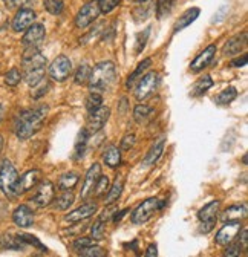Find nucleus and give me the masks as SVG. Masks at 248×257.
I'll return each instance as SVG.
<instances>
[{
  "instance_id": "22",
  "label": "nucleus",
  "mask_w": 248,
  "mask_h": 257,
  "mask_svg": "<svg viewBox=\"0 0 248 257\" xmlns=\"http://www.w3.org/2000/svg\"><path fill=\"white\" fill-rule=\"evenodd\" d=\"M0 246L5 249H16L20 251L26 246L25 240L22 239L20 234H13V233H5L0 236Z\"/></svg>"
},
{
  "instance_id": "34",
  "label": "nucleus",
  "mask_w": 248,
  "mask_h": 257,
  "mask_svg": "<svg viewBox=\"0 0 248 257\" xmlns=\"http://www.w3.org/2000/svg\"><path fill=\"white\" fill-rule=\"evenodd\" d=\"M74 204V195L71 191H65L63 195L58 196L54 202V207L57 210H68Z\"/></svg>"
},
{
  "instance_id": "12",
  "label": "nucleus",
  "mask_w": 248,
  "mask_h": 257,
  "mask_svg": "<svg viewBox=\"0 0 248 257\" xmlns=\"http://www.w3.org/2000/svg\"><path fill=\"white\" fill-rule=\"evenodd\" d=\"M242 230V225L239 220H230V222H225L224 227L218 231L216 234V243L221 245V246H225L228 243H231L236 236L239 234V231Z\"/></svg>"
},
{
  "instance_id": "54",
  "label": "nucleus",
  "mask_w": 248,
  "mask_h": 257,
  "mask_svg": "<svg viewBox=\"0 0 248 257\" xmlns=\"http://www.w3.org/2000/svg\"><path fill=\"white\" fill-rule=\"evenodd\" d=\"M2 116H4V107L0 106V119H2Z\"/></svg>"
},
{
  "instance_id": "46",
  "label": "nucleus",
  "mask_w": 248,
  "mask_h": 257,
  "mask_svg": "<svg viewBox=\"0 0 248 257\" xmlns=\"http://www.w3.org/2000/svg\"><path fill=\"white\" fill-rule=\"evenodd\" d=\"M227 248H225V251H224V255H228V257H233V255H239L240 254V251H242V246L239 245V243H228V245H225Z\"/></svg>"
},
{
  "instance_id": "38",
  "label": "nucleus",
  "mask_w": 248,
  "mask_h": 257,
  "mask_svg": "<svg viewBox=\"0 0 248 257\" xmlns=\"http://www.w3.org/2000/svg\"><path fill=\"white\" fill-rule=\"evenodd\" d=\"M90 66L89 64H81V66L78 68L77 74H75V83L77 84H86L89 81V77H90Z\"/></svg>"
},
{
  "instance_id": "51",
  "label": "nucleus",
  "mask_w": 248,
  "mask_h": 257,
  "mask_svg": "<svg viewBox=\"0 0 248 257\" xmlns=\"http://www.w3.org/2000/svg\"><path fill=\"white\" fill-rule=\"evenodd\" d=\"M146 255H147V257H155V255H158V248H157V245H150V246L147 248V251H146Z\"/></svg>"
},
{
  "instance_id": "53",
  "label": "nucleus",
  "mask_w": 248,
  "mask_h": 257,
  "mask_svg": "<svg viewBox=\"0 0 248 257\" xmlns=\"http://www.w3.org/2000/svg\"><path fill=\"white\" fill-rule=\"evenodd\" d=\"M2 149H4V138L0 137V153H2Z\"/></svg>"
},
{
  "instance_id": "19",
  "label": "nucleus",
  "mask_w": 248,
  "mask_h": 257,
  "mask_svg": "<svg viewBox=\"0 0 248 257\" xmlns=\"http://www.w3.org/2000/svg\"><path fill=\"white\" fill-rule=\"evenodd\" d=\"M95 211H97V204L89 202V204H84V205H81L80 208L71 211V213L66 216V220H68V222H81V220H84V219H89Z\"/></svg>"
},
{
  "instance_id": "27",
  "label": "nucleus",
  "mask_w": 248,
  "mask_h": 257,
  "mask_svg": "<svg viewBox=\"0 0 248 257\" xmlns=\"http://www.w3.org/2000/svg\"><path fill=\"white\" fill-rule=\"evenodd\" d=\"M122 185H124V181L121 176H116V179L113 181L110 190L107 191V198H106V204L107 205H112L115 201H118V198L121 196V191H122Z\"/></svg>"
},
{
  "instance_id": "39",
  "label": "nucleus",
  "mask_w": 248,
  "mask_h": 257,
  "mask_svg": "<svg viewBox=\"0 0 248 257\" xmlns=\"http://www.w3.org/2000/svg\"><path fill=\"white\" fill-rule=\"evenodd\" d=\"M107 187H109V178L107 176H100L97 184H95V188H94V193H92V196L101 198L107 191Z\"/></svg>"
},
{
  "instance_id": "15",
  "label": "nucleus",
  "mask_w": 248,
  "mask_h": 257,
  "mask_svg": "<svg viewBox=\"0 0 248 257\" xmlns=\"http://www.w3.org/2000/svg\"><path fill=\"white\" fill-rule=\"evenodd\" d=\"M101 176V166L100 164H94L86 173L84 182H83V188H81V198L83 199H89L94 193L95 184L98 181V178Z\"/></svg>"
},
{
  "instance_id": "4",
  "label": "nucleus",
  "mask_w": 248,
  "mask_h": 257,
  "mask_svg": "<svg viewBox=\"0 0 248 257\" xmlns=\"http://www.w3.org/2000/svg\"><path fill=\"white\" fill-rule=\"evenodd\" d=\"M163 207H164L163 201H160L157 198H150V199L144 201L141 205H138V208L132 213V222L137 225L146 223L147 220H150L153 217L155 213H158Z\"/></svg>"
},
{
  "instance_id": "37",
  "label": "nucleus",
  "mask_w": 248,
  "mask_h": 257,
  "mask_svg": "<svg viewBox=\"0 0 248 257\" xmlns=\"http://www.w3.org/2000/svg\"><path fill=\"white\" fill-rule=\"evenodd\" d=\"M78 254L83 255V257H103L106 254V251L103 248H100V246H95V243H94V245L80 248L78 249Z\"/></svg>"
},
{
  "instance_id": "18",
  "label": "nucleus",
  "mask_w": 248,
  "mask_h": 257,
  "mask_svg": "<svg viewBox=\"0 0 248 257\" xmlns=\"http://www.w3.org/2000/svg\"><path fill=\"white\" fill-rule=\"evenodd\" d=\"M214 54H216V46H214V45H210L208 48H205V49L193 60V63L190 64V71H192V72H199V71H202L204 68H207L208 64L211 63Z\"/></svg>"
},
{
  "instance_id": "30",
  "label": "nucleus",
  "mask_w": 248,
  "mask_h": 257,
  "mask_svg": "<svg viewBox=\"0 0 248 257\" xmlns=\"http://www.w3.org/2000/svg\"><path fill=\"white\" fill-rule=\"evenodd\" d=\"M80 181V176L77 173H66L60 178L58 181V188L63 191H71Z\"/></svg>"
},
{
  "instance_id": "28",
  "label": "nucleus",
  "mask_w": 248,
  "mask_h": 257,
  "mask_svg": "<svg viewBox=\"0 0 248 257\" xmlns=\"http://www.w3.org/2000/svg\"><path fill=\"white\" fill-rule=\"evenodd\" d=\"M153 112L155 110L150 106H147V104H138L135 107V110H134V118H135V121L138 124H146L152 118Z\"/></svg>"
},
{
  "instance_id": "50",
  "label": "nucleus",
  "mask_w": 248,
  "mask_h": 257,
  "mask_svg": "<svg viewBox=\"0 0 248 257\" xmlns=\"http://www.w3.org/2000/svg\"><path fill=\"white\" fill-rule=\"evenodd\" d=\"M246 61H248V57L246 55H242L239 58L231 60V66L233 68H242V66H245V64H246Z\"/></svg>"
},
{
  "instance_id": "48",
  "label": "nucleus",
  "mask_w": 248,
  "mask_h": 257,
  "mask_svg": "<svg viewBox=\"0 0 248 257\" xmlns=\"http://www.w3.org/2000/svg\"><path fill=\"white\" fill-rule=\"evenodd\" d=\"M89 245H94V239H89V237H80L74 242V248L75 249H80V248H84V246H89Z\"/></svg>"
},
{
  "instance_id": "21",
  "label": "nucleus",
  "mask_w": 248,
  "mask_h": 257,
  "mask_svg": "<svg viewBox=\"0 0 248 257\" xmlns=\"http://www.w3.org/2000/svg\"><path fill=\"white\" fill-rule=\"evenodd\" d=\"M245 46H246V32H242V34H239V36L230 39V40L225 43L222 52H224V55H236V54H239Z\"/></svg>"
},
{
  "instance_id": "29",
  "label": "nucleus",
  "mask_w": 248,
  "mask_h": 257,
  "mask_svg": "<svg viewBox=\"0 0 248 257\" xmlns=\"http://www.w3.org/2000/svg\"><path fill=\"white\" fill-rule=\"evenodd\" d=\"M86 147H87V131H86V128H83V131H80V134L77 137V141H75L74 158L75 159H81L84 156Z\"/></svg>"
},
{
  "instance_id": "33",
  "label": "nucleus",
  "mask_w": 248,
  "mask_h": 257,
  "mask_svg": "<svg viewBox=\"0 0 248 257\" xmlns=\"http://www.w3.org/2000/svg\"><path fill=\"white\" fill-rule=\"evenodd\" d=\"M237 96V90L234 87H227L225 90H222L218 96H216V104H221V106H225L228 103H231L234 98Z\"/></svg>"
},
{
  "instance_id": "16",
  "label": "nucleus",
  "mask_w": 248,
  "mask_h": 257,
  "mask_svg": "<svg viewBox=\"0 0 248 257\" xmlns=\"http://www.w3.org/2000/svg\"><path fill=\"white\" fill-rule=\"evenodd\" d=\"M36 20V13L31 8H20L13 19V29L20 32L26 31Z\"/></svg>"
},
{
  "instance_id": "23",
  "label": "nucleus",
  "mask_w": 248,
  "mask_h": 257,
  "mask_svg": "<svg viewBox=\"0 0 248 257\" xmlns=\"http://www.w3.org/2000/svg\"><path fill=\"white\" fill-rule=\"evenodd\" d=\"M199 14H201V10L199 8H189L187 11H185L178 20H176V23H175V26H173V32L176 34V32H179V31H182L184 28H187L189 25H192L198 17H199Z\"/></svg>"
},
{
  "instance_id": "3",
  "label": "nucleus",
  "mask_w": 248,
  "mask_h": 257,
  "mask_svg": "<svg viewBox=\"0 0 248 257\" xmlns=\"http://www.w3.org/2000/svg\"><path fill=\"white\" fill-rule=\"evenodd\" d=\"M116 80V71L113 63L110 61H101L97 66L90 71V77H89V87L90 92H100V90H106L109 89Z\"/></svg>"
},
{
  "instance_id": "47",
  "label": "nucleus",
  "mask_w": 248,
  "mask_h": 257,
  "mask_svg": "<svg viewBox=\"0 0 248 257\" xmlns=\"http://www.w3.org/2000/svg\"><path fill=\"white\" fill-rule=\"evenodd\" d=\"M134 144H135V135L134 134L126 135V137L122 138V141H121V149L122 150H129Z\"/></svg>"
},
{
  "instance_id": "25",
  "label": "nucleus",
  "mask_w": 248,
  "mask_h": 257,
  "mask_svg": "<svg viewBox=\"0 0 248 257\" xmlns=\"http://www.w3.org/2000/svg\"><path fill=\"white\" fill-rule=\"evenodd\" d=\"M103 159H104L106 166H109L110 169L118 167V166H119V163H121V152H119V149H118V147H115V146L107 147V150L104 152Z\"/></svg>"
},
{
  "instance_id": "5",
  "label": "nucleus",
  "mask_w": 248,
  "mask_h": 257,
  "mask_svg": "<svg viewBox=\"0 0 248 257\" xmlns=\"http://www.w3.org/2000/svg\"><path fill=\"white\" fill-rule=\"evenodd\" d=\"M219 205H221L219 201H213L198 211V219L201 222V228H199L201 233L207 234L213 230V227L216 225V220H218Z\"/></svg>"
},
{
  "instance_id": "41",
  "label": "nucleus",
  "mask_w": 248,
  "mask_h": 257,
  "mask_svg": "<svg viewBox=\"0 0 248 257\" xmlns=\"http://www.w3.org/2000/svg\"><path fill=\"white\" fill-rule=\"evenodd\" d=\"M20 80H22V74H20V71H19L17 68H13V69L8 71V74L5 75V83H7L8 86H11V87L17 86V84L20 83Z\"/></svg>"
},
{
  "instance_id": "24",
  "label": "nucleus",
  "mask_w": 248,
  "mask_h": 257,
  "mask_svg": "<svg viewBox=\"0 0 248 257\" xmlns=\"http://www.w3.org/2000/svg\"><path fill=\"white\" fill-rule=\"evenodd\" d=\"M246 213H248V210H246V205H245V204H242V205H233V207H228V208L222 213L221 219H222L224 222L240 220V219H245V217H246Z\"/></svg>"
},
{
  "instance_id": "14",
  "label": "nucleus",
  "mask_w": 248,
  "mask_h": 257,
  "mask_svg": "<svg viewBox=\"0 0 248 257\" xmlns=\"http://www.w3.org/2000/svg\"><path fill=\"white\" fill-rule=\"evenodd\" d=\"M40 185L37 187V191L36 195L33 196V201L37 207H46L52 202L54 199V184L51 181H43V182H39Z\"/></svg>"
},
{
  "instance_id": "36",
  "label": "nucleus",
  "mask_w": 248,
  "mask_h": 257,
  "mask_svg": "<svg viewBox=\"0 0 248 257\" xmlns=\"http://www.w3.org/2000/svg\"><path fill=\"white\" fill-rule=\"evenodd\" d=\"M45 8L48 13H51L52 16H58L63 13L65 10V4H63V0H45Z\"/></svg>"
},
{
  "instance_id": "6",
  "label": "nucleus",
  "mask_w": 248,
  "mask_h": 257,
  "mask_svg": "<svg viewBox=\"0 0 248 257\" xmlns=\"http://www.w3.org/2000/svg\"><path fill=\"white\" fill-rule=\"evenodd\" d=\"M17 179H19V175L14 166L10 161H4L2 169H0V190H2L8 198L16 196L14 187H16Z\"/></svg>"
},
{
  "instance_id": "52",
  "label": "nucleus",
  "mask_w": 248,
  "mask_h": 257,
  "mask_svg": "<svg viewBox=\"0 0 248 257\" xmlns=\"http://www.w3.org/2000/svg\"><path fill=\"white\" fill-rule=\"evenodd\" d=\"M131 2H134V4H144V2H147V0H131Z\"/></svg>"
},
{
  "instance_id": "17",
  "label": "nucleus",
  "mask_w": 248,
  "mask_h": 257,
  "mask_svg": "<svg viewBox=\"0 0 248 257\" xmlns=\"http://www.w3.org/2000/svg\"><path fill=\"white\" fill-rule=\"evenodd\" d=\"M13 220L17 227L20 228H28L34 223V213L28 205H20L14 210L13 213Z\"/></svg>"
},
{
  "instance_id": "35",
  "label": "nucleus",
  "mask_w": 248,
  "mask_h": 257,
  "mask_svg": "<svg viewBox=\"0 0 248 257\" xmlns=\"http://www.w3.org/2000/svg\"><path fill=\"white\" fill-rule=\"evenodd\" d=\"M101 104H103V96L98 92H90L89 96L86 98V109L89 112H92V110L98 109Z\"/></svg>"
},
{
  "instance_id": "10",
  "label": "nucleus",
  "mask_w": 248,
  "mask_h": 257,
  "mask_svg": "<svg viewBox=\"0 0 248 257\" xmlns=\"http://www.w3.org/2000/svg\"><path fill=\"white\" fill-rule=\"evenodd\" d=\"M89 118H87V127L86 131L87 132H92V134H97L100 132L101 128L104 127V124L107 122L109 116H110V109L109 107H104V106H100L98 109L89 112Z\"/></svg>"
},
{
  "instance_id": "32",
  "label": "nucleus",
  "mask_w": 248,
  "mask_h": 257,
  "mask_svg": "<svg viewBox=\"0 0 248 257\" xmlns=\"http://www.w3.org/2000/svg\"><path fill=\"white\" fill-rule=\"evenodd\" d=\"M176 4V0H158L157 4V17L163 20L166 16H169Z\"/></svg>"
},
{
  "instance_id": "7",
  "label": "nucleus",
  "mask_w": 248,
  "mask_h": 257,
  "mask_svg": "<svg viewBox=\"0 0 248 257\" xmlns=\"http://www.w3.org/2000/svg\"><path fill=\"white\" fill-rule=\"evenodd\" d=\"M100 7L97 0H90L84 7H81V10L78 11V14L75 16V26L80 29L87 28L90 23H94L98 16H100Z\"/></svg>"
},
{
  "instance_id": "9",
  "label": "nucleus",
  "mask_w": 248,
  "mask_h": 257,
  "mask_svg": "<svg viewBox=\"0 0 248 257\" xmlns=\"http://www.w3.org/2000/svg\"><path fill=\"white\" fill-rule=\"evenodd\" d=\"M158 86V74L157 72H147L146 75H143L140 78V83L137 86V90H135V96H137V100L138 101H143L146 100L147 96L152 95V92L157 89Z\"/></svg>"
},
{
  "instance_id": "1",
  "label": "nucleus",
  "mask_w": 248,
  "mask_h": 257,
  "mask_svg": "<svg viewBox=\"0 0 248 257\" xmlns=\"http://www.w3.org/2000/svg\"><path fill=\"white\" fill-rule=\"evenodd\" d=\"M48 112H49V107L48 106H39L36 109H29V110H23L19 118H17V122H16V135L19 140H28L33 135H36L46 116H48Z\"/></svg>"
},
{
  "instance_id": "44",
  "label": "nucleus",
  "mask_w": 248,
  "mask_h": 257,
  "mask_svg": "<svg viewBox=\"0 0 248 257\" xmlns=\"http://www.w3.org/2000/svg\"><path fill=\"white\" fill-rule=\"evenodd\" d=\"M4 2L8 8H20V7L25 8V7L33 4L34 0H4Z\"/></svg>"
},
{
  "instance_id": "31",
  "label": "nucleus",
  "mask_w": 248,
  "mask_h": 257,
  "mask_svg": "<svg viewBox=\"0 0 248 257\" xmlns=\"http://www.w3.org/2000/svg\"><path fill=\"white\" fill-rule=\"evenodd\" d=\"M213 86V80H211V77H204V78H201L195 86H193V89H192V96H201V95H204L210 87Z\"/></svg>"
},
{
  "instance_id": "11",
  "label": "nucleus",
  "mask_w": 248,
  "mask_h": 257,
  "mask_svg": "<svg viewBox=\"0 0 248 257\" xmlns=\"http://www.w3.org/2000/svg\"><path fill=\"white\" fill-rule=\"evenodd\" d=\"M42 181V172L34 169V170H29L26 172L23 176H20L16 182V187H14V193H16V196L17 195H23L25 191L31 190V188H34L39 185V182Z\"/></svg>"
},
{
  "instance_id": "43",
  "label": "nucleus",
  "mask_w": 248,
  "mask_h": 257,
  "mask_svg": "<svg viewBox=\"0 0 248 257\" xmlns=\"http://www.w3.org/2000/svg\"><path fill=\"white\" fill-rule=\"evenodd\" d=\"M104 234V220L100 217L94 225H92V236H94L95 240H101Z\"/></svg>"
},
{
  "instance_id": "2",
  "label": "nucleus",
  "mask_w": 248,
  "mask_h": 257,
  "mask_svg": "<svg viewBox=\"0 0 248 257\" xmlns=\"http://www.w3.org/2000/svg\"><path fill=\"white\" fill-rule=\"evenodd\" d=\"M22 68L25 81L33 87L45 78L46 57L42 55V52L37 48H28L23 54Z\"/></svg>"
},
{
  "instance_id": "45",
  "label": "nucleus",
  "mask_w": 248,
  "mask_h": 257,
  "mask_svg": "<svg viewBox=\"0 0 248 257\" xmlns=\"http://www.w3.org/2000/svg\"><path fill=\"white\" fill-rule=\"evenodd\" d=\"M149 31H150V28H147V29L144 31V34H138V37H137V54H140V52L144 49L146 42H147V39H149Z\"/></svg>"
},
{
  "instance_id": "20",
  "label": "nucleus",
  "mask_w": 248,
  "mask_h": 257,
  "mask_svg": "<svg viewBox=\"0 0 248 257\" xmlns=\"http://www.w3.org/2000/svg\"><path fill=\"white\" fill-rule=\"evenodd\" d=\"M164 144H166V138H160L158 141H155V144L150 147V150L146 153L144 159H143V164L144 166H153L157 161L161 158L163 152H164Z\"/></svg>"
},
{
  "instance_id": "13",
  "label": "nucleus",
  "mask_w": 248,
  "mask_h": 257,
  "mask_svg": "<svg viewBox=\"0 0 248 257\" xmlns=\"http://www.w3.org/2000/svg\"><path fill=\"white\" fill-rule=\"evenodd\" d=\"M45 36H46V29L43 25L40 23H33L25 32V36L22 39V43L26 46V48H37L43 40H45Z\"/></svg>"
},
{
  "instance_id": "42",
  "label": "nucleus",
  "mask_w": 248,
  "mask_h": 257,
  "mask_svg": "<svg viewBox=\"0 0 248 257\" xmlns=\"http://www.w3.org/2000/svg\"><path fill=\"white\" fill-rule=\"evenodd\" d=\"M97 2H98L100 11L104 13V14H109V13H112L118 7L119 0H97Z\"/></svg>"
},
{
  "instance_id": "8",
  "label": "nucleus",
  "mask_w": 248,
  "mask_h": 257,
  "mask_svg": "<svg viewBox=\"0 0 248 257\" xmlns=\"http://www.w3.org/2000/svg\"><path fill=\"white\" fill-rule=\"evenodd\" d=\"M72 71V63L66 55H60L57 57L49 66V75L55 81H65L68 80L69 74Z\"/></svg>"
},
{
  "instance_id": "49",
  "label": "nucleus",
  "mask_w": 248,
  "mask_h": 257,
  "mask_svg": "<svg viewBox=\"0 0 248 257\" xmlns=\"http://www.w3.org/2000/svg\"><path fill=\"white\" fill-rule=\"evenodd\" d=\"M239 233H240V237H239V242H237V243L242 246V249H246V248H248V231L243 228V230H240Z\"/></svg>"
},
{
  "instance_id": "26",
  "label": "nucleus",
  "mask_w": 248,
  "mask_h": 257,
  "mask_svg": "<svg viewBox=\"0 0 248 257\" xmlns=\"http://www.w3.org/2000/svg\"><path fill=\"white\" fill-rule=\"evenodd\" d=\"M152 66V60L150 58H146V60H143L140 64H138V68L129 75V78H128V83H126V86L128 87H132L134 84H135V81L137 80H140L141 77H143V74L149 69Z\"/></svg>"
},
{
  "instance_id": "40",
  "label": "nucleus",
  "mask_w": 248,
  "mask_h": 257,
  "mask_svg": "<svg viewBox=\"0 0 248 257\" xmlns=\"http://www.w3.org/2000/svg\"><path fill=\"white\" fill-rule=\"evenodd\" d=\"M51 84L46 78H43L42 81H39L36 86H33V92H31V95L34 96V98H40V96H43L48 90H49Z\"/></svg>"
}]
</instances>
